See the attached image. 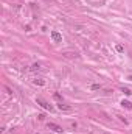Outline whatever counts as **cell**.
Wrapping results in <instances>:
<instances>
[{
	"label": "cell",
	"instance_id": "5",
	"mask_svg": "<svg viewBox=\"0 0 132 134\" xmlns=\"http://www.w3.org/2000/svg\"><path fill=\"white\" fill-rule=\"evenodd\" d=\"M58 108H59V109H61V111H70V109H71V108H70V106H68V105H64V103H62V101H61V103H59V105H58Z\"/></svg>",
	"mask_w": 132,
	"mask_h": 134
},
{
	"label": "cell",
	"instance_id": "11",
	"mask_svg": "<svg viewBox=\"0 0 132 134\" xmlns=\"http://www.w3.org/2000/svg\"><path fill=\"white\" fill-rule=\"evenodd\" d=\"M39 67H41V66H39V64H34V66H33V67H31V70H37V69H39Z\"/></svg>",
	"mask_w": 132,
	"mask_h": 134
},
{
	"label": "cell",
	"instance_id": "3",
	"mask_svg": "<svg viewBox=\"0 0 132 134\" xmlns=\"http://www.w3.org/2000/svg\"><path fill=\"white\" fill-rule=\"evenodd\" d=\"M48 128L53 129L54 132H62V128H61L59 125H56V123H48Z\"/></svg>",
	"mask_w": 132,
	"mask_h": 134
},
{
	"label": "cell",
	"instance_id": "1",
	"mask_svg": "<svg viewBox=\"0 0 132 134\" xmlns=\"http://www.w3.org/2000/svg\"><path fill=\"white\" fill-rule=\"evenodd\" d=\"M36 103L39 105L41 108H44L45 111H50V112L53 111V106H51V105H48V103H47V101H45L44 98H41V97H37V98H36Z\"/></svg>",
	"mask_w": 132,
	"mask_h": 134
},
{
	"label": "cell",
	"instance_id": "7",
	"mask_svg": "<svg viewBox=\"0 0 132 134\" xmlns=\"http://www.w3.org/2000/svg\"><path fill=\"white\" fill-rule=\"evenodd\" d=\"M34 84H39V86H44V84H45V81H44V80H34Z\"/></svg>",
	"mask_w": 132,
	"mask_h": 134
},
{
	"label": "cell",
	"instance_id": "10",
	"mask_svg": "<svg viewBox=\"0 0 132 134\" xmlns=\"http://www.w3.org/2000/svg\"><path fill=\"white\" fill-rule=\"evenodd\" d=\"M92 89H93V90H97V89H101V86H100V84H93Z\"/></svg>",
	"mask_w": 132,
	"mask_h": 134
},
{
	"label": "cell",
	"instance_id": "8",
	"mask_svg": "<svg viewBox=\"0 0 132 134\" xmlns=\"http://www.w3.org/2000/svg\"><path fill=\"white\" fill-rule=\"evenodd\" d=\"M115 48H117V51H120V53H123V51H124V47H123V45H120V44H118Z\"/></svg>",
	"mask_w": 132,
	"mask_h": 134
},
{
	"label": "cell",
	"instance_id": "6",
	"mask_svg": "<svg viewBox=\"0 0 132 134\" xmlns=\"http://www.w3.org/2000/svg\"><path fill=\"white\" fill-rule=\"evenodd\" d=\"M121 92H124L126 95H132V90L129 87H121Z\"/></svg>",
	"mask_w": 132,
	"mask_h": 134
},
{
	"label": "cell",
	"instance_id": "13",
	"mask_svg": "<svg viewBox=\"0 0 132 134\" xmlns=\"http://www.w3.org/2000/svg\"><path fill=\"white\" fill-rule=\"evenodd\" d=\"M127 80H129V81H132V75H129V76H127Z\"/></svg>",
	"mask_w": 132,
	"mask_h": 134
},
{
	"label": "cell",
	"instance_id": "12",
	"mask_svg": "<svg viewBox=\"0 0 132 134\" xmlns=\"http://www.w3.org/2000/svg\"><path fill=\"white\" fill-rule=\"evenodd\" d=\"M37 117H39V120H44V119H45V116H44V114H39Z\"/></svg>",
	"mask_w": 132,
	"mask_h": 134
},
{
	"label": "cell",
	"instance_id": "2",
	"mask_svg": "<svg viewBox=\"0 0 132 134\" xmlns=\"http://www.w3.org/2000/svg\"><path fill=\"white\" fill-rule=\"evenodd\" d=\"M51 39L54 42H62V36L58 33V31H51Z\"/></svg>",
	"mask_w": 132,
	"mask_h": 134
},
{
	"label": "cell",
	"instance_id": "9",
	"mask_svg": "<svg viewBox=\"0 0 132 134\" xmlns=\"http://www.w3.org/2000/svg\"><path fill=\"white\" fill-rule=\"evenodd\" d=\"M54 98H56V100H58V101H62V97H61V95H59V94H54Z\"/></svg>",
	"mask_w": 132,
	"mask_h": 134
},
{
	"label": "cell",
	"instance_id": "4",
	"mask_svg": "<svg viewBox=\"0 0 132 134\" xmlns=\"http://www.w3.org/2000/svg\"><path fill=\"white\" fill-rule=\"evenodd\" d=\"M121 106L126 108V109H132V103L127 101V100H123V101H121Z\"/></svg>",
	"mask_w": 132,
	"mask_h": 134
}]
</instances>
